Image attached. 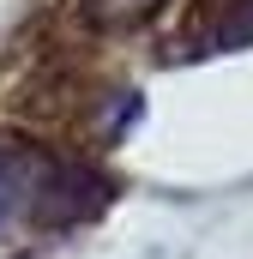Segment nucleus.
<instances>
[{
  "label": "nucleus",
  "instance_id": "nucleus-2",
  "mask_svg": "<svg viewBox=\"0 0 253 259\" xmlns=\"http://www.w3.org/2000/svg\"><path fill=\"white\" fill-rule=\"evenodd\" d=\"M169 0H85V24L91 30H109V36H126L139 24H151Z\"/></svg>",
  "mask_w": 253,
  "mask_h": 259
},
{
  "label": "nucleus",
  "instance_id": "nucleus-1",
  "mask_svg": "<svg viewBox=\"0 0 253 259\" xmlns=\"http://www.w3.org/2000/svg\"><path fill=\"white\" fill-rule=\"evenodd\" d=\"M43 169H49V157H36V151H0V223L12 211H30Z\"/></svg>",
  "mask_w": 253,
  "mask_h": 259
}]
</instances>
